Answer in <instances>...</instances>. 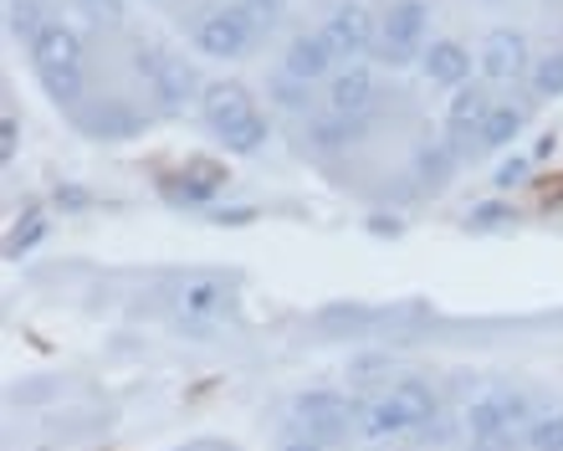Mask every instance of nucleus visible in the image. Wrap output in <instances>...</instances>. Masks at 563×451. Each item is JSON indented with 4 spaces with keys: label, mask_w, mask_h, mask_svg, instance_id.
<instances>
[{
    "label": "nucleus",
    "mask_w": 563,
    "mask_h": 451,
    "mask_svg": "<svg viewBox=\"0 0 563 451\" xmlns=\"http://www.w3.org/2000/svg\"><path fill=\"white\" fill-rule=\"evenodd\" d=\"M159 185L175 206H210L225 190V169L216 160H185L175 175H159Z\"/></svg>",
    "instance_id": "9d476101"
},
{
    "label": "nucleus",
    "mask_w": 563,
    "mask_h": 451,
    "mask_svg": "<svg viewBox=\"0 0 563 451\" xmlns=\"http://www.w3.org/2000/svg\"><path fill=\"white\" fill-rule=\"evenodd\" d=\"M272 31V15L252 11L246 0H231V6H210V11L195 15V52L210 62H241L262 36Z\"/></svg>",
    "instance_id": "f03ea898"
},
{
    "label": "nucleus",
    "mask_w": 563,
    "mask_h": 451,
    "mask_svg": "<svg viewBox=\"0 0 563 451\" xmlns=\"http://www.w3.org/2000/svg\"><path fill=\"white\" fill-rule=\"evenodd\" d=\"M256 206H231V211H216V226H252L256 221Z\"/></svg>",
    "instance_id": "2f4dec72"
},
{
    "label": "nucleus",
    "mask_w": 563,
    "mask_h": 451,
    "mask_svg": "<svg viewBox=\"0 0 563 451\" xmlns=\"http://www.w3.org/2000/svg\"><path fill=\"white\" fill-rule=\"evenodd\" d=\"M492 108H497V98L487 92V82H466V88L451 92V103H445V139H456L461 150L472 144V139H482V123L492 119Z\"/></svg>",
    "instance_id": "9b49d317"
},
{
    "label": "nucleus",
    "mask_w": 563,
    "mask_h": 451,
    "mask_svg": "<svg viewBox=\"0 0 563 451\" xmlns=\"http://www.w3.org/2000/svg\"><path fill=\"white\" fill-rule=\"evenodd\" d=\"M420 73H426L430 88H466L472 82V52L461 42H451V36H441V42H426V52H420Z\"/></svg>",
    "instance_id": "2eb2a0df"
},
{
    "label": "nucleus",
    "mask_w": 563,
    "mask_h": 451,
    "mask_svg": "<svg viewBox=\"0 0 563 451\" xmlns=\"http://www.w3.org/2000/svg\"><path fill=\"white\" fill-rule=\"evenodd\" d=\"M31 67L46 73V67H88L82 62V36L62 21H46V31L31 42Z\"/></svg>",
    "instance_id": "a211bd4d"
},
{
    "label": "nucleus",
    "mask_w": 563,
    "mask_h": 451,
    "mask_svg": "<svg viewBox=\"0 0 563 451\" xmlns=\"http://www.w3.org/2000/svg\"><path fill=\"white\" fill-rule=\"evenodd\" d=\"M46 231H52V221H46L42 211H26L21 221L11 226V237H5V256H11V262L31 256V252H36V246L46 241Z\"/></svg>",
    "instance_id": "5701e85b"
},
{
    "label": "nucleus",
    "mask_w": 563,
    "mask_h": 451,
    "mask_svg": "<svg viewBox=\"0 0 563 451\" xmlns=\"http://www.w3.org/2000/svg\"><path fill=\"white\" fill-rule=\"evenodd\" d=\"M134 67H139V77L148 82V92H154V98H159L169 113H179L185 103H200V92H206V82H200V67H195L190 57L169 52V46L139 42L134 46Z\"/></svg>",
    "instance_id": "7ed1b4c3"
},
{
    "label": "nucleus",
    "mask_w": 563,
    "mask_h": 451,
    "mask_svg": "<svg viewBox=\"0 0 563 451\" xmlns=\"http://www.w3.org/2000/svg\"><path fill=\"white\" fill-rule=\"evenodd\" d=\"M292 416H297V426L308 431V437H318V441H343L349 437V426L358 421V406L349 400V395H339V391H302L292 400Z\"/></svg>",
    "instance_id": "423d86ee"
},
{
    "label": "nucleus",
    "mask_w": 563,
    "mask_h": 451,
    "mask_svg": "<svg viewBox=\"0 0 563 451\" xmlns=\"http://www.w3.org/2000/svg\"><path fill=\"white\" fill-rule=\"evenodd\" d=\"M73 6L98 26H123V15H129V0H73Z\"/></svg>",
    "instance_id": "bb28decb"
},
{
    "label": "nucleus",
    "mask_w": 563,
    "mask_h": 451,
    "mask_svg": "<svg viewBox=\"0 0 563 451\" xmlns=\"http://www.w3.org/2000/svg\"><path fill=\"white\" fill-rule=\"evenodd\" d=\"M374 103H379V82H374V73L364 67V62H349V67H339V73L328 77L323 108L358 119V113H374Z\"/></svg>",
    "instance_id": "ddd939ff"
},
{
    "label": "nucleus",
    "mask_w": 563,
    "mask_h": 451,
    "mask_svg": "<svg viewBox=\"0 0 563 451\" xmlns=\"http://www.w3.org/2000/svg\"><path fill=\"white\" fill-rule=\"evenodd\" d=\"M507 221H512V211H507L503 200H487V206H472V211H466L472 231H492V226H507Z\"/></svg>",
    "instance_id": "cd10ccee"
},
{
    "label": "nucleus",
    "mask_w": 563,
    "mask_h": 451,
    "mask_svg": "<svg viewBox=\"0 0 563 451\" xmlns=\"http://www.w3.org/2000/svg\"><path fill=\"white\" fill-rule=\"evenodd\" d=\"M528 82H533L538 98H559V92H563V52L533 57V67H528Z\"/></svg>",
    "instance_id": "393cba45"
},
{
    "label": "nucleus",
    "mask_w": 563,
    "mask_h": 451,
    "mask_svg": "<svg viewBox=\"0 0 563 451\" xmlns=\"http://www.w3.org/2000/svg\"><path fill=\"white\" fill-rule=\"evenodd\" d=\"M369 231L374 237H400V221L395 216H369Z\"/></svg>",
    "instance_id": "72a5a7b5"
},
{
    "label": "nucleus",
    "mask_w": 563,
    "mask_h": 451,
    "mask_svg": "<svg viewBox=\"0 0 563 451\" xmlns=\"http://www.w3.org/2000/svg\"><path fill=\"white\" fill-rule=\"evenodd\" d=\"M333 46L323 42V31H297L287 52H282V73H292L297 82H328L333 77Z\"/></svg>",
    "instance_id": "4468645a"
},
{
    "label": "nucleus",
    "mask_w": 563,
    "mask_h": 451,
    "mask_svg": "<svg viewBox=\"0 0 563 451\" xmlns=\"http://www.w3.org/2000/svg\"><path fill=\"white\" fill-rule=\"evenodd\" d=\"M52 200H57L62 211H88V206H92V196L82 190V185H73V180L57 185V196H52Z\"/></svg>",
    "instance_id": "c756f323"
},
{
    "label": "nucleus",
    "mask_w": 563,
    "mask_h": 451,
    "mask_svg": "<svg viewBox=\"0 0 563 451\" xmlns=\"http://www.w3.org/2000/svg\"><path fill=\"white\" fill-rule=\"evenodd\" d=\"M246 6H252V11H262V15H272V21H277V15H282V6H287V0H246Z\"/></svg>",
    "instance_id": "f704fd0d"
},
{
    "label": "nucleus",
    "mask_w": 563,
    "mask_h": 451,
    "mask_svg": "<svg viewBox=\"0 0 563 451\" xmlns=\"http://www.w3.org/2000/svg\"><path fill=\"white\" fill-rule=\"evenodd\" d=\"M179 323H210V318H221L231 308V287L221 277H190V283L179 287Z\"/></svg>",
    "instance_id": "f3484780"
},
{
    "label": "nucleus",
    "mask_w": 563,
    "mask_h": 451,
    "mask_svg": "<svg viewBox=\"0 0 563 451\" xmlns=\"http://www.w3.org/2000/svg\"><path fill=\"white\" fill-rule=\"evenodd\" d=\"M374 129V113H358V119H349V113H333V108H318V113H308V129H302V144H308L312 154H343L354 150V144H364Z\"/></svg>",
    "instance_id": "6e6552de"
},
{
    "label": "nucleus",
    "mask_w": 563,
    "mask_h": 451,
    "mask_svg": "<svg viewBox=\"0 0 563 451\" xmlns=\"http://www.w3.org/2000/svg\"><path fill=\"white\" fill-rule=\"evenodd\" d=\"M522 447H528V451H563V416L528 421V431H522Z\"/></svg>",
    "instance_id": "a878e982"
},
{
    "label": "nucleus",
    "mask_w": 563,
    "mask_h": 451,
    "mask_svg": "<svg viewBox=\"0 0 563 451\" xmlns=\"http://www.w3.org/2000/svg\"><path fill=\"white\" fill-rule=\"evenodd\" d=\"M476 67H482V77H487V82H518V77H528V67H533L528 36H522V31H512V26L487 31Z\"/></svg>",
    "instance_id": "1a4fd4ad"
},
{
    "label": "nucleus",
    "mask_w": 563,
    "mask_h": 451,
    "mask_svg": "<svg viewBox=\"0 0 563 451\" xmlns=\"http://www.w3.org/2000/svg\"><path fill=\"white\" fill-rule=\"evenodd\" d=\"M179 451H195V447H179Z\"/></svg>",
    "instance_id": "e433bc0d"
},
{
    "label": "nucleus",
    "mask_w": 563,
    "mask_h": 451,
    "mask_svg": "<svg viewBox=\"0 0 563 451\" xmlns=\"http://www.w3.org/2000/svg\"><path fill=\"white\" fill-rule=\"evenodd\" d=\"M73 119L82 134L103 139V144H129V139H139L148 129V119L129 103V98H92V103L73 108Z\"/></svg>",
    "instance_id": "0eeeda50"
},
{
    "label": "nucleus",
    "mask_w": 563,
    "mask_h": 451,
    "mask_svg": "<svg viewBox=\"0 0 563 451\" xmlns=\"http://www.w3.org/2000/svg\"><path fill=\"white\" fill-rule=\"evenodd\" d=\"M267 98L272 103L282 108V113H302V119H308V103H312V82H297L292 73H272L267 77Z\"/></svg>",
    "instance_id": "4be33fe9"
},
{
    "label": "nucleus",
    "mask_w": 563,
    "mask_h": 451,
    "mask_svg": "<svg viewBox=\"0 0 563 451\" xmlns=\"http://www.w3.org/2000/svg\"><path fill=\"white\" fill-rule=\"evenodd\" d=\"M522 123H528V103H497L492 108V119L482 123L476 150H507V144L522 134Z\"/></svg>",
    "instance_id": "aec40b11"
},
{
    "label": "nucleus",
    "mask_w": 563,
    "mask_h": 451,
    "mask_svg": "<svg viewBox=\"0 0 563 451\" xmlns=\"http://www.w3.org/2000/svg\"><path fill=\"white\" fill-rule=\"evenodd\" d=\"M405 431H416V426L389 400V391L379 400H369V406H358V437L364 441H389V437H405Z\"/></svg>",
    "instance_id": "6ab92c4d"
},
{
    "label": "nucleus",
    "mask_w": 563,
    "mask_h": 451,
    "mask_svg": "<svg viewBox=\"0 0 563 451\" xmlns=\"http://www.w3.org/2000/svg\"><path fill=\"white\" fill-rule=\"evenodd\" d=\"M15 150H21V134H15V113H11V108H5V113H0V160L11 165V160H15Z\"/></svg>",
    "instance_id": "c85d7f7f"
},
{
    "label": "nucleus",
    "mask_w": 563,
    "mask_h": 451,
    "mask_svg": "<svg viewBox=\"0 0 563 451\" xmlns=\"http://www.w3.org/2000/svg\"><path fill=\"white\" fill-rule=\"evenodd\" d=\"M482 6H503V0H482Z\"/></svg>",
    "instance_id": "c9c22d12"
},
{
    "label": "nucleus",
    "mask_w": 563,
    "mask_h": 451,
    "mask_svg": "<svg viewBox=\"0 0 563 451\" xmlns=\"http://www.w3.org/2000/svg\"><path fill=\"white\" fill-rule=\"evenodd\" d=\"M277 451H328V441H318V437H308V431H297V437H287Z\"/></svg>",
    "instance_id": "473e14b6"
},
{
    "label": "nucleus",
    "mask_w": 563,
    "mask_h": 451,
    "mask_svg": "<svg viewBox=\"0 0 563 451\" xmlns=\"http://www.w3.org/2000/svg\"><path fill=\"white\" fill-rule=\"evenodd\" d=\"M410 169H416V180L426 185L430 196H435V190H445V185H451V175L461 169V144H456V139L426 134L416 144V154H410Z\"/></svg>",
    "instance_id": "dca6fc26"
},
{
    "label": "nucleus",
    "mask_w": 563,
    "mask_h": 451,
    "mask_svg": "<svg viewBox=\"0 0 563 451\" xmlns=\"http://www.w3.org/2000/svg\"><path fill=\"white\" fill-rule=\"evenodd\" d=\"M200 119H206V129L225 144V154H236V160L262 154V144L272 139L267 113L256 108L252 88H246V82H236V77L206 82V92H200Z\"/></svg>",
    "instance_id": "f257e3e1"
},
{
    "label": "nucleus",
    "mask_w": 563,
    "mask_h": 451,
    "mask_svg": "<svg viewBox=\"0 0 563 451\" xmlns=\"http://www.w3.org/2000/svg\"><path fill=\"white\" fill-rule=\"evenodd\" d=\"M389 400L410 416V426H426L441 416V400H435V391H430L426 380H400V385H389Z\"/></svg>",
    "instance_id": "412c9836"
},
{
    "label": "nucleus",
    "mask_w": 563,
    "mask_h": 451,
    "mask_svg": "<svg viewBox=\"0 0 563 451\" xmlns=\"http://www.w3.org/2000/svg\"><path fill=\"white\" fill-rule=\"evenodd\" d=\"M522 175H528V160H507V165L497 169V175H492V185H497V190H512V185H518Z\"/></svg>",
    "instance_id": "7c9ffc66"
},
{
    "label": "nucleus",
    "mask_w": 563,
    "mask_h": 451,
    "mask_svg": "<svg viewBox=\"0 0 563 451\" xmlns=\"http://www.w3.org/2000/svg\"><path fill=\"white\" fill-rule=\"evenodd\" d=\"M522 421H528V400L512 391H487L466 406V431L472 437H507Z\"/></svg>",
    "instance_id": "f8f14e48"
},
{
    "label": "nucleus",
    "mask_w": 563,
    "mask_h": 451,
    "mask_svg": "<svg viewBox=\"0 0 563 451\" xmlns=\"http://www.w3.org/2000/svg\"><path fill=\"white\" fill-rule=\"evenodd\" d=\"M318 31H323V42L333 46L339 62H364V57H374V46H379V15H374L369 6H358V0L328 6Z\"/></svg>",
    "instance_id": "39448f33"
},
{
    "label": "nucleus",
    "mask_w": 563,
    "mask_h": 451,
    "mask_svg": "<svg viewBox=\"0 0 563 451\" xmlns=\"http://www.w3.org/2000/svg\"><path fill=\"white\" fill-rule=\"evenodd\" d=\"M5 31H11L15 42H36L46 31V21H42V0H11L5 6Z\"/></svg>",
    "instance_id": "b1692460"
},
{
    "label": "nucleus",
    "mask_w": 563,
    "mask_h": 451,
    "mask_svg": "<svg viewBox=\"0 0 563 451\" xmlns=\"http://www.w3.org/2000/svg\"><path fill=\"white\" fill-rule=\"evenodd\" d=\"M426 31H430V6L426 0H389L385 15H379V46H374V57L400 73V67L420 62V52H426Z\"/></svg>",
    "instance_id": "20e7f679"
}]
</instances>
